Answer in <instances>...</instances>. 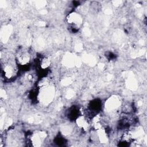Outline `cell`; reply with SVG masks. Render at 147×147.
I'll return each instance as SVG.
<instances>
[{"label":"cell","mask_w":147,"mask_h":147,"mask_svg":"<svg viewBox=\"0 0 147 147\" xmlns=\"http://www.w3.org/2000/svg\"><path fill=\"white\" fill-rule=\"evenodd\" d=\"M15 60L18 65L26 67L29 65L31 60L30 54L26 49H21L18 51Z\"/></svg>","instance_id":"2"},{"label":"cell","mask_w":147,"mask_h":147,"mask_svg":"<svg viewBox=\"0 0 147 147\" xmlns=\"http://www.w3.org/2000/svg\"><path fill=\"white\" fill-rule=\"evenodd\" d=\"M17 65L14 64L10 59L7 58V60H2L1 72L5 79L11 80L15 77L17 74Z\"/></svg>","instance_id":"1"},{"label":"cell","mask_w":147,"mask_h":147,"mask_svg":"<svg viewBox=\"0 0 147 147\" xmlns=\"http://www.w3.org/2000/svg\"><path fill=\"white\" fill-rule=\"evenodd\" d=\"M67 22L73 30H77L82 23V18L81 16L77 13L73 12L70 13L67 18Z\"/></svg>","instance_id":"3"},{"label":"cell","mask_w":147,"mask_h":147,"mask_svg":"<svg viewBox=\"0 0 147 147\" xmlns=\"http://www.w3.org/2000/svg\"><path fill=\"white\" fill-rule=\"evenodd\" d=\"M75 121L79 129L84 131L88 129L90 126V122L88 119V117L83 114H80L75 119Z\"/></svg>","instance_id":"5"},{"label":"cell","mask_w":147,"mask_h":147,"mask_svg":"<svg viewBox=\"0 0 147 147\" xmlns=\"http://www.w3.org/2000/svg\"><path fill=\"white\" fill-rule=\"evenodd\" d=\"M47 136L46 133L42 131H36L31 134L29 141L33 146H40L43 143Z\"/></svg>","instance_id":"4"},{"label":"cell","mask_w":147,"mask_h":147,"mask_svg":"<svg viewBox=\"0 0 147 147\" xmlns=\"http://www.w3.org/2000/svg\"><path fill=\"white\" fill-rule=\"evenodd\" d=\"M120 104L119 99L117 97H112L107 100L106 105L105 104V107L109 111H113L114 110H116L118 108Z\"/></svg>","instance_id":"6"}]
</instances>
